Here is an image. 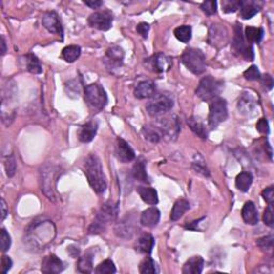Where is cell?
Returning a JSON list of instances; mask_svg holds the SVG:
<instances>
[{"mask_svg": "<svg viewBox=\"0 0 274 274\" xmlns=\"http://www.w3.org/2000/svg\"><path fill=\"white\" fill-rule=\"evenodd\" d=\"M256 128L260 134H269L270 128H269V124H268V120L265 118H261L258 120L256 125Z\"/></svg>", "mask_w": 274, "mask_h": 274, "instance_id": "49", "label": "cell"}, {"mask_svg": "<svg viewBox=\"0 0 274 274\" xmlns=\"http://www.w3.org/2000/svg\"><path fill=\"white\" fill-rule=\"evenodd\" d=\"M135 220L132 215H127L124 217L120 223L116 225L115 227V233L119 238L124 239H131L133 237V234L136 232V225H135Z\"/></svg>", "mask_w": 274, "mask_h": 274, "instance_id": "14", "label": "cell"}, {"mask_svg": "<svg viewBox=\"0 0 274 274\" xmlns=\"http://www.w3.org/2000/svg\"><path fill=\"white\" fill-rule=\"evenodd\" d=\"M193 169L198 172V174L203 175L205 177H209L210 176V172L209 169H207V165H206V162L205 160L201 158L199 154L195 155V160L193 161Z\"/></svg>", "mask_w": 274, "mask_h": 274, "instance_id": "40", "label": "cell"}, {"mask_svg": "<svg viewBox=\"0 0 274 274\" xmlns=\"http://www.w3.org/2000/svg\"><path fill=\"white\" fill-rule=\"evenodd\" d=\"M93 269V257L90 253H87L78 259L77 270L82 273H91Z\"/></svg>", "mask_w": 274, "mask_h": 274, "instance_id": "36", "label": "cell"}, {"mask_svg": "<svg viewBox=\"0 0 274 274\" xmlns=\"http://www.w3.org/2000/svg\"><path fill=\"white\" fill-rule=\"evenodd\" d=\"M5 171H7V175L9 178H12L15 172H16V162L13 155H10L9 158L5 161Z\"/></svg>", "mask_w": 274, "mask_h": 274, "instance_id": "46", "label": "cell"}, {"mask_svg": "<svg viewBox=\"0 0 274 274\" xmlns=\"http://www.w3.org/2000/svg\"><path fill=\"white\" fill-rule=\"evenodd\" d=\"M98 131V122L97 121H89L84 125L80 132H78V139L82 143H90L96 136Z\"/></svg>", "mask_w": 274, "mask_h": 274, "instance_id": "25", "label": "cell"}, {"mask_svg": "<svg viewBox=\"0 0 274 274\" xmlns=\"http://www.w3.org/2000/svg\"><path fill=\"white\" fill-rule=\"evenodd\" d=\"M63 58L66 61V63H74L75 60L80 58L81 56V47L77 45H69L65 46L63 49Z\"/></svg>", "mask_w": 274, "mask_h": 274, "instance_id": "37", "label": "cell"}, {"mask_svg": "<svg viewBox=\"0 0 274 274\" xmlns=\"http://www.w3.org/2000/svg\"><path fill=\"white\" fill-rule=\"evenodd\" d=\"M259 81L261 82V85L264 86L267 90H271L273 87V78L270 74H266L264 76H261Z\"/></svg>", "mask_w": 274, "mask_h": 274, "instance_id": "51", "label": "cell"}, {"mask_svg": "<svg viewBox=\"0 0 274 274\" xmlns=\"http://www.w3.org/2000/svg\"><path fill=\"white\" fill-rule=\"evenodd\" d=\"M154 247V238L150 233H143L138 238L136 243V250L139 253L151 254Z\"/></svg>", "mask_w": 274, "mask_h": 274, "instance_id": "27", "label": "cell"}, {"mask_svg": "<svg viewBox=\"0 0 274 274\" xmlns=\"http://www.w3.org/2000/svg\"><path fill=\"white\" fill-rule=\"evenodd\" d=\"M136 30L144 39H147L149 30H150V26H149L148 23H141V24L137 25Z\"/></svg>", "mask_w": 274, "mask_h": 274, "instance_id": "53", "label": "cell"}, {"mask_svg": "<svg viewBox=\"0 0 274 274\" xmlns=\"http://www.w3.org/2000/svg\"><path fill=\"white\" fill-rule=\"evenodd\" d=\"M58 170L55 166H45L41 171V182L42 192L45 193L50 200H55V184L57 182Z\"/></svg>", "mask_w": 274, "mask_h": 274, "instance_id": "9", "label": "cell"}, {"mask_svg": "<svg viewBox=\"0 0 274 274\" xmlns=\"http://www.w3.org/2000/svg\"><path fill=\"white\" fill-rule=\"evenodd\" d=\"M264 29L259 27H253L248 26L244 30V37L247 39V41L251 44L253 43H260V41L264 38Z\"/></svg>", "mask_w": 274, "mask_h": 274, "instance_id": "31", "label": "cell"}, {"mask_svg": "<svg viewBox=\"0 0 274 274\" xmlns=\"http://www.w3.org/2000/svg\"><path fill=\"white\" fill-rule=\"evenodd\" d=\"M273 241H274V238H273L272 234H270V236L259 238L258 240H257L256 243L261 250L270 251V250L273 249Z\"/></svg>", "mask_w": 274, "mask_h": 274, "instance_id": "45", "label": "cell"}, {"mask_svg": "<svg viewBox=\"0 0 274 274\" xmlns=\"http://www.w3.org/2000/svg\"><path fill=\"white\" fill-rule=\"evenodd\" d=\"M85 101L91 108L102 110L107 104V94L99 84H91L85 88Z\"/></svg>", "mask_w": 274, "mask_h": 274, "instance_id": "7", "label": "cell"}, {"mask_svg": "<svg viewBox=\"0 0 274 274\" xmlns=\"http://www.w3.org/2000/svg\"><path fill=\"white\" fill-rule=\"evenodd\" d=\"M241 215L243 221L249 225H256L259 221L258 212H257L256 206L253 201H247V203L244 204L241 211Z\"/></svg>", "mask_w": 274, "mask_h": 274, "instance_id": "23", "label": "cell"}, {"mask_svg": "<svg viewBox=\"0 0 274 274\" xmlns=\"http://www.w3.org/2000/svg\"><path fill=\"white\" fill-rule=\"evenodd\" d=\"M174 35L180 42L189 43L192 38V28L189 25L180 26L174 30Z\"/></svg>", "mask_w": 274, "mask_h": 274, "instance_id": "38", "label": "cell"}, {"mask_svg": "<svg viewBox=\"0 0 274 274\" xmlns=\"http://www.w3.org/2000/svg\"><path fill=\"white\" fill-rule=\"evenodd\" d=\"M64 269L63 262L61 261L57 256L52 254L44 258L43 262H42V268L41 270L44 273H52V274H56V273H60Z\"/></svg>", "mask_w": 274, "mask_h": 274, "instance_id": "21", "label": "cell"}, {"mask_svg": "<svg viewBox=\"0 0 274 274\" xmlns=\"http://www.w3.org/2000/svg\"><path fill=\"white\" fill-rule=\"evenodd\" d=\"M241 0H223L222 1V10L225 13H233L240 9Z\"/></svg>", "mask_w": 274, "mask_h": 274, "instance_id": "42", "label": "cell"}, {"mask_svg": "<svg viewBox=\"0 0 274 274\" xmlns=\"http://www.w3.org/2000/svg\"><path fill=\"white\" fill-rule=\"evenodd\" d=\"M200 9L206 15H208V16L214 15L217 11V2L214 1V0L205 1L200 4Z\"/></svg>", "mask_w": 274, "mask_h": 274, "instance_id": "43", "label": "cell"}, {"mask_svg": "<svg viewBox=\"0 0 274 274\" xmlns=\"http://www.w3.org/2000/svg\"><path fill=\"white\" fill-rule=\"evenodd\" d=\"M42 24L45 29L49 32L56 33V35L63 36V28L61 25V21L59 20L58 14L52 11V12H46L42 18Z\"/></svg>", "mask_w": 274, "mask_h": 274, "instance_id": "16", "label": "cell"}, {"mask_svg": "<svg viewBox=\"0 0 274 274\" xmlns=\"http://www.w3.org/2000/svg\"><path fill=\"white\" fill-rule=\"evenodd\" d=\"M181 61L186 68L195 75L203 74L206 71V56L200 49L187 48L181 56Z\"/></svg>", "mask_w": 274, "mask_h": 274, "instance_id": "4", "label": "cell"}, {"mask_svg": "<svg viewBox=\"0 0 274 274\" xmlns=\"http://www.w3.org/2000/svg\"><path fill=\"white\" fill-rule=\"evenodd\" d=\"M205 261L203 257L194 256L190 258L182 268L183 274H200L203 272Z\"/></svg>", "mask_w": 274, "mask_h": 274, "instance_id": "26", "label": "cell"}, {"mask_svg": "<svg viewBox=\"0 0 274 274\" xmlns=\"http://www.w3.org/2000/svg\"><path fill=\"white\" fill-rule=\"evenodd\" d=\"M260 4L253 0H241L240 3V14L244 20H250L259 12Z\"/></svg>", "mask_w": 274, "mask_h": 274, "instance_id": "24", "label": "cell"}, {"mask_svg": "<svg viewBox=\"0 0 274 274\" xmlns=\"http://www.w3.org/2000/svg\"><path fill=\"white\" fill-rule=\"evenodd\" d=\"M117 216H118V205L111 203V201H107L100 208L96 221L106 227V225H108L109 223L114 222L117 219Z\"/></svg>", "mask_w": 274, "mask_h": 274, "instance_id": "12", "label": "cell"}, {"mask_svg": "<svg viewBox=\"0 0 274 274\" xmlns=\"http://www.w3.org/2000/svg\"><path fill=\"white\" fill-rule=\"evenodd\" d=\"M139 272L142 274H155L158 272L154 260L151 257H146L139 265Z\"/></svg>", "mask_w": 274, "mask_h": 274, "instance_id": "39", "label": "cell"}, {"mask_svg": "<svg viewBox=\"0 0 274 274\" xmlns=\"http://www.w3.org/2000/svg\"><path fill=\"white\" fill-rule=\"evenodd\" d=\"M262 197L267 201L268 205H273V201H274V190L273 187H269L265 189L264 191L261 193Z\"/></svg>", "mask_w": 274, "mask_h": 274, "instance_id": "50", "label": "cell"}, {"mask_svg": "<svg viewBox=\"0 0 274 274\" xmlns=\"http://www.w3.org/2000/svg\"><path fill=\"white\" fill-rule=\"evenodd\" d=\"M243 76L245 77V80H248V81H259L261 74H260L258 68H257V65H252L244 72Z\"/></svg>", "mask_w": 274, "mask_h": 274, "instance_id": "44", "label": "cell"}, {"mask_svg": "<svg viewBox=\"0 0 274 274\" xmlns=\"http://www.w3.org/2000/svg\"><path fill=\"white\" fill-rule=\"evenodd\" d=\"M155 94V84L152 81H142L139 82L135 89H134V96L135 98L143 100V99H150Z\"/></svg>", "mask_w": 274, "mask_h": 274, "instance_id": "20", "label": "cell"}, {"mask_svg": "<svg viewBox=\"0 0 274 274\" xmlns=\"http://www.w3.org/2000/svg\"><path fill=\"white\" fill-rule=\"evenodd\" d=\"M13 262L11 260L10 257L3 255L2 258H1V272L2 273H7L11 268H12Z\"/></svg>", "mask_w": 274, "mask_h": 274, "instance_id": "52", "label": "cell"}, {"mask_svg": "<svg viewBox=\"0 0 274 274\" xmlns=\"http://www.w3.org/2000/svg\"><path fill=\"white\" fill-rule=\"evenodd\" d=\"M7 52V46H5V41H4V38L1 37V55L3 56Z\"/></svg>", "mask_w": 274, "mask_h": 274, "instance_id": "56", "label": "cell"}, {"mask_svg": "<svg viewBox=\"0 0 274 274\" xmlns=\"http://www.w3.org/2000/svg\"><path fill=\"white\" fill-rule=\"evenodd\" d=\"M137 193L139 196L145 201V203L154 206L159 203V196L158 192L155 191L153 188L150 187H138L137 188Z\"/></svg>", "mask_w": 274, "mask_h": 274, "instance_id": "28", "label": "cell"}, {"mask_svg": "<svg viewBox=\"0 0 274 274\" xmlns=\"http://www.w3.org/2000/svg\"><path fill=\"white\" fill-rule=\"evenodd\" d=\"M96 273L98 274H114L116 273V266L113 260L106 259L96 268Z\"/></svg>", "mask_w": 274, "mask_h": 274, "instance_id": "41", "label": "cell"}, {"mask_svg": "<svg viewBox=\"0 0 274 274\" xmlns=\"http://www.w3.org/2000/svg\"><path fill=\"white\" fill-rule=\"evenodd\" d=\"M11 247V237L4 228L1 229V251L7 252Z\"/></svg>", "mask_w": 274, "mask_h": 274, "instance_id": "48", "label": "cell"}, {"mask_svg": "<svg viewBox=\"0 0 274 274\" xmlns=\"http://www.w3.org/2000/svg\"><path fill=\"white\" fill-rule=\"evenodd\" d=\"M172 107H174V99L169 93L154 94L146 106L148 114L152 117L163 116L171 110Z\"/></svg>", "mask_w": 274, "mask_h": 274, "instance_id": "5", "label": "cell"}, {"mask_svg": "<svg viewBox=\"0 0 274 274\" xmlns=\"http://www.w3.org/2000/svg\"><path fill=\"white\" fill-rule=\"evenodd\" d=\"M262 220H264L265 224L269 227L274 226V220H273V209L272 205H269L267 207V209L264 212V216H262Z\"/></svg>", "mask_w": 274, "mask_h": 274, "instance_id": "47", "label": "cell"}, {"mask_svg": "<svg viewBox=\"0 0 274 274\" xmlns=\"http://www.w3.org/2000/svg\"><path fill=\"white\" fill-rule=\"evenodd\" d=\"M142 132H143L144 137L146 138L148 142L152 143V144H158L161 141V138L163 137L160 127L154 126L152 125H148L146 126H144Z\"/></svg>", "mask_w": 274, "mask_h": 274, "instance_id": "32", "label": "cell"}, {"mask_svg": "<svg viewBox=\"0 0 274 274\" xmlns=\"http://www.w3.org/2000/svg\"><path fill=\"white\" fill-rule=\"evenodd\" d=\"M84 3L91 9H99L103 5V1H99V0H96V1H93V0L92 1H84Z\"/></svg>", "mask_w": 274, "mask_h": 274, "instance_id": "54", "label": "cell"}, {"mask_svg": "<svg viewBox=\"0 0 274 274\" xmlns=\"http://www.w3.org/2000/svg\"><path fill=\"white\" fill-rule=\"evenodd\" d=\"M161 213L159 209L155 207H150V208L143 211V213L141 214V224L145 227L153 228L158 225Z\"/></svg>", "mask_w": 274, "mask_h": 274, "instance_id": "22", "label": "cell"}, {"mask_svg": "<svg viewBox=\"0 0 274 274\" xmlns=\"http://www.w3.org/2000/svg\"><path fill=\"white\" fill-rule=\"evenodd\" d=\"M84 170L93 191L98 194L104 193L107 188V181L103 171L102 163L97 154L90 153L87 156L84 164Z\"/></svg>", "mask_w": 274, "mask_h": 274, "instance_id": "1", "label": "cell"}, {"mask_svg": "<svg viewBox=\"0 0 274 274\" xmlns=\"http://www.w3.org/2000/svg\"><path fill=\"white\" fill-rule=\"evenodd\" d=\"M25 63H26V69L27 71H29L32 74H40L42 73V65L40 60L37 57L36 55L33 54H28L24 57Z\"/></svg>", "mask_w": 274, "mask_h": 274, "instance_id": "35", "label": "cell"}, {"mask_svg": "<svg viewBox=\"0 0 274 274\" xmlns=\"http://www.w3.org/2000/svg\"><path fill=\"white\" fill-rule=\"evenodd\" d=\"M224 89V83L213 76H206L200 81L196 89V96L206 102H211L220 94Z\"/></svg>", "mask_w": 274, "mask_h": 274, "instance_id": "3", "label": "cell"}, {"mask_svg": "<svg viewBox=\"0 0 274 274\" xmlns=\"http://www.w3.org/2000/svg\"><path fill=\"white\" fill-rule=\"evenodd\" d=\"M228 40V32L224 25L212 24L208 32V43L210 45L220 48L225 46Z\"/></svg>", "mask_w": 274, "mask_h": 274, "instance_id": "11", "label": "cell"}, {"mask_svg": "<svg viewBox=\"0 0 274 274\" xmlns=\"http://www.w3.org/2000/svg\"><path fill=\"white\" fill-rule=\"evenodd\" d=\"M132 176L137 181L148 182V176L146 171V162L144 160H138L134 164L132 169Z\"/></svg>", "mask_w": 274, "mask_h": 274, "instance_id": "33", "label": "cell"}, {"mask_svg": "<svg viewBox=\"0 0 274 274\" xmlns=\"http://www.w3.org/2000/svg\"><path fill=\"white\" fill-rule=\"evenodd\" d=\"M160 130L162 132V135L166 139H176L178 137V134L180 132V124L177 116L172 115L169 118H165L160 122Z\"/></svg>", "mask_w": 274, "mask_h": 274, "instance_id": "13", "label": "cell"}, {"mask_svg": "<svg viewBox=\"0 0 274 274\" xmlns=\"http://www.w3.org/2000/svg\"><path fill=\"white\" fill-rule=\"evenodd\" d=\"M114 16L109 11H98L92 13L88 19V23L92 28L101 31H107L113 25Z\"/></svg>", "mask_w": 274, "mask_h": 274, "instance_id": "10", "label": "cell"}, {"mask_svg": "<svg viewBox=\"0 0 274 274\" xmlns=\"http://www.w3.org/2000/svg\"><path fill=\"white\" fill-rule=\"evenodd\" d=\"M232 46L233 52L237 53L239 56H241L245 60L252 61L254 59L253 45L247 41L242 31V26L240 24H237L236 27H234V36Z\"/></svg>", "mask_w": 274, "mask_h": 274, "instance_id": "6", "label": "cell"}, {"mask_svg": "<svg viewBox=\"0 0 274 274\" xmlns=\"http://www.w3.org/2000/svg\"><path fill=\"white\" fill-rule=\"evenodd\" d=\"M0 208H1V221H3L5 219V216H7V214H8L7 204H5L3 198H1V206H0Z\"/></svg>", "mask_w": 274, "mask_h": 274, "instance_id": "55", "label": "cell"}, {"mask_svg": "<svg viewBox=\"0 0 274 274\" xmlns=\"http://www.w3.org/2000/svg\"><path fill=\"white\" fill-rule=\"evenodd\" d=\"M56 236V228L53 222L50 221H40L33 222L32 224L27 229V242L29 243L32 248L38 249L39 237H41L42 248L45 245L53 242ZM25 240V241H26Z\"/></svg>", "mask_w": 274, "mask_h": 274, "instance_id": "2", "label": "cell"}, {"mask_svg": "<svg viewBox=\"0 0 274 274\" xmlns=\"http://www.w3.org/2000/svg\"><path fill=\"white\" fill-rule=\"evenodd\" d=\"M150 63L156 73H165L172 66V59L163 53H158L151 57Z\"/></svg>", "mask_w": 274, "mask_h": 274, "instance_id": "17", "label": "cell"}, {"mask_svg": "<svg viewBox=\"0 0 274 274\" xmlns=\"http://www.w3.org/2000/svg\"><path fill=\"white\" fill-rule=\"evenodd\" d=\"M189 209H190V203L187 199H184V198L178 199L171 209L170 220L174 222L178 221L180 217H182V215L186 213Z\"/></svg>", "mask_w": 274, "mask_h": 274, "instance_id": "30", "label": "cell"}, {"mask_svg": "<svg viewBox=\"0 0 274 274\" xmlns=\"http://www.w3.org/2000/svg\"><path fill=\"white\" fill-rule=\"evenodd\" d=\"M125 50L118 45L110 46L106 50V63L108 68H119L124 63Z\"/></svg>", "mask_w": 274, "mask_h": 274, "instance_id": "19", "label": "cell"}, {"mask_svg": "<svg viewBox=\"0 0 274 274\" xmlns=\"http://www.w3.org/2000/svg\"><path fill=\"white\" fill-rule=\"evenodd\" d=\"M238 109L243 116H254L257 109V102L251 93L244 92L239 99Z\"/></svg>", "mask_w": 274, "mask_h": 274, "instance_id": "18", "label": "cell"}, {"mask_svg": "<svg viewBox=\"0 0 274 274\" xmlns=\"http://www.w3.org/2000/svg\"><path fill=\"white\" fill-rule=\"evenodd\" d=\"M228 117L227 103L224 99L216 98L210 102L209 106V126L216 128L222 122H224Z\"/></svg>", "mask_w": 274, "mask_h": 274, "instance_id": "8", "label": "cell"}, {"mask_svg": "<svg viewBox=\"0 0 274 274\" xmlns=\"http://www.w3.org/2000/svg\"><path fill=\"white\" fill-rule=\"evenodd\" d=\"M188 125L190 128L201 139H207V137H208V130H207L203 120L198 118V117H191V118H189Z\"/></svg>", "mask_w": 274, "mask_h": 274, "instance_id": "29", "label": "cell"}, {"mask_svg": "<svg viewBox=\"0 0 274 274\" xmlns=\"http://www.w3.org/2000/svg\"><path fill=\"white\" fill-rule=\"evenodd\" d=\"M115 155L116 158L118 159L122 163H128V162L133 161L135 159V152L131 148L130 145H128L125 139L118 138L116 143L115 147Z\"/></svg>", "mask_w": 274, "mask_h": 274, "instance_id": "15", "label": "cell"}, {"mask_svg": "<svg viewBox=\"0 0 274 274\" xmlns=\"http://www.w3.org/2000/svg\"><path fill=\"white\" fill-rule=\"evenodd\" d=\"M253 183V175L249 171H242L236 178V187L239 191L248 192Z\"/></svg>", "mask_w": 274, "mask_h": 274, "instance_id": "34", "label": "cell"}]
</instances>
